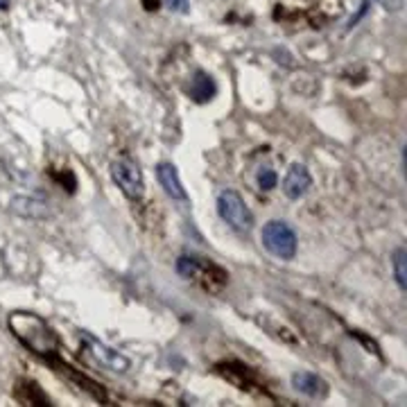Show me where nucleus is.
Masks as SVG:
<instances>
[{"instance_id": "nucleus-13", "label": "nucleus", "mask_w": 407, "mask_h": 407, "mask_svg": "<svg viewBox=\"0 0 407 407\" xmlns=\"http://www.w3.org/2000/svg\"><path fill=\"white\" fill-rule=\"evenodd\" d=\"M276 183H278V174L274 172L272 168H265L258 172V186H261L263 190H272V188H276Z\"/></svg>"}, {"instance_id": "nucleus-10", "label": "nucleus", "mask_w": 407, "mask_h": 407, "mask_svg": "<svg viewBox=\"0 0 407 407\" xmlns=\"http://www.w3.org/2000/svg\"><path fill=\"white\" fill-rule=\"evenodd\" d=\"M157 179L172 199H186V190L181 186L179 172H176V168L170 161H163L157 166Z\"/></svg>"}, {"instance_id": "nucleus-11", "label": "nucleus", "mask_w": 407, "mask_h": 407, "mask_svg": "<svg viewBox=\"0 0 407 407\" xmlns=\"http://www.w3.org/2000/svg\"><path fill=\"white\" fill-rule=\"evenodd\" d=\"M204 270H206V265L202 261H197V258L181 256L179 261H176V272H179V276H183V278H197V276H202Z\"/></svg>"}, {"instance_id": "nucleus-17", "label": "nucleus", "mask_w": 407, "mask_h": 407, "mask_svg": "<svg viewBox=\"0 0 407 407\" xmlns=\"http://www.w3.org/2000/svg\"><path fill=\"white\" fill-rule=\"evenodd\" d=\"M7 7H10V0H0V12L7 10Z\"/></svg>"}, {"instance_id": "nucleus-3", "label": "nucleus", "mask_w": 407, "mask_h": 407, "mask_svg": "<svg viewBox=\"0 0 407 407\" xmlns=\"http://www.w3.org/2000/svg\"><path fill=\"white\" fill-rule=\"evenodd\" d=\"M261 240L263 247L267 249V254L280 258V261H290L297 254V233L283 220L267 222L261 231Z\"/></svg>"}, {"instance_id": "nucleus-9", "label": "nucleus", "mask_w": 407, "mask_h": 407, "mask_svg": "<svg viewBox=\"0 0 407 407\" xmlns=\"http://www.w3.org/2000/svg\"><path fill=\"white\" fill-rule=\"evenodd\" d=\"M292 387L299 394L308 396V398H324L328 394V384H326L324 378H319L317 373L310 371H301L292 376Z\"/></svg>"}, {"instance_id": "nucleus-1", "label": "nucleus", "mask_w": 407, "mask_h": 407, "mask_svg": "<svg viewBox=\"0 0 407 407\" xmlns=\"http://www.w3.org/2000/svg\"><path fill=\"white\" fill-rule=\"evenodd\" d=\"M7 326H10L12 335L39 358H53L59 351L57 332L39 315L27 313V310H14L7 317Z\"/></svg>"}, {"instance_id": "nucleus-16", "label": "nucleus", "mask_w": 407, "mask_h": 407, "mask_svg": "<svg viewBox=\"0 0 407 407\" xmlns=\"http://www.w3.org/2000/svg\"><path fill=\"white\" fill-rule=\"evenodd\" d=\"M143 7L147 12H154V10H159V7H161V0H143Z\"/></svg>"}, {"instance_id": "nucleus-6", "label": "nucleus", "mask_w": 407, "mask_h": 407, "mask_svg": "<svg viewBox=\"0 0 407 407\" xmlns=\"http://www.w3.org/2000/svg\"><path fill=\"white\" fill-rule=\"evenodd\" d=\"M10 211L18 218L27 220H46L50 218V204L43 197L36 195H16L10 199Z\"/></svg>"}, {"instance_id": "nucleus-4", "label": "nucleus", "mask_w": 407, "mask_h": 407, "mask_svg": "<svg viewBox=\"0 0 407 407\" xmlns=\"http://www.w3.org/2000/svg\"><path fill=\"white\" fill-rule=\"evenodd\" d=\"M111 176H114L116 186L122 190V195L127 199H140L145 192L143 172L140 166L129 157H118L111 163Z\"/></svg>"}, {"instance_id": "nucleus-2", "label": "nucleus", "mask_w": 407, "mask_h": 407, "mask_svg": "<svg viewBox=\"0 0 407 407\" xmlns=\"http://www.w3.org/2000/svg\"><path fill=\"white\" fill-rule=\"evenodd\" d=\"M218 213H220V218L233 228V231L247 233V231H251V228H254V213L249 211L247 202H244L238 190L226 188V190L220 192V197H218Z\"/></svg>"}, {"instance_id": "nucleus-7", "label": "nucleus", "mask_w": 407, "mask_h": 407, "mask_svg": "<svg viewBox=\"0 0 407 407\" xmlns=\"http://www.w3.org/2000/svg\"><path fill=\"white\" fill-rule=\"evenodd\" d=\"M313 186V176H310V170L303 166V163H294V166L287 170L285 179H283V192L287 199H299Z\"/></svg>"}, {"instance_id": "nucleus-14", "label": "nucleus", "mask_w": 407, "mask_h": 407, "mask_svg": "<svg viewBox=\"0 0 407 407\" xmlns=\"http://www.w3.org/2000/svg\"><path fill=\"white\" fill-rule=\"evenodd\" d=\"M376 3L387 12H401L405 7V0H376Z\"/></svg>"}, {"instance_id": "nucleus-5", "label": "nucleus", "mask_w": 407, "mask_h": 407, "mask_svg": "<svg viewBox=\"0 0 407 407\" xmlns=\"http://www.w3.org/2000/svg\"><path fill=\"white\" fill-rule=\"evenodd\" d=\"M79 337H81V344H84L86 353L91 355V358L98 362L100 367L111 369V371H118V373H122V371H127V369H129V358H124L122 353L109 349V346L102 344L98 337L88 335V332H81Z\"/></svg>"}, {"instance_id": "nucleus-15", "label": "nucleus", "mask_w": 407, "mask_h": 407, "mask_svg": "<svg viewBox=\"0 0 407 407\" xmlns=\"http://www.w3.org/2000/svg\"><path fill=\"white\" fill-rule=\"evenodd\" d=\"M166 5L172 12H179V14H188L190 12V3H188V0H166Z\"/></svg>"}, {"instance_id": "nucleus-8", "label": "nucleus", "mask_w": 407, "mask_h": 407, "mask_svg": "<svg viewBox=\"0 0 407 407\" xmlns=\"http://www.w3.org/2000/svg\"><path fill=\"white\" fill-rule=\"evenodd\" d=\"M186 93L190 95L192 102H197V105H206V102L215 98V93H218L215 79H213L206 70H195L190 77V84H188Z\"/></svg>"}, {"instance_id": "nucleus-12", "label": "nucleus", "mask_w": 407, "mask_h": 407, "mask_svg": "<svg viewBox=\"0 0 407 407\" xmlns=\"http://www.w3.org/2000/svg\"><path fill=\"white\" fill-rule=\"evenodd\" d=\"M391 263H394V278L401 290H407V254L405 249H396L394 256H391Z\"/></svg>"}]
</instances>
